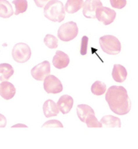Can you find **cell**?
Wrapping results in <instances>:
<instances>
[{"instance_id": "obj_18", "label": "cell", "mask_w": 138, "mask_h": 149, "mask_svg": "<svg viewBox=\"0 0 138 149\" xmlns=\"http://www.w3.org/2000/svg\"><path fill=\"white\" fill-rule=\"evenodd\" d=\"M83 6V0H67L66 5L64 6L65 11L69 14H74L78 12Z\"/></svg>"}, {"instance_id": "obj_14", "label": "cell", "mask_w": 138, "mask_h": 149, "mask_svg": "<svg viewBox=\"0 0 138 149\" xmlns=\"http://www.w3.org/2000/svg\"><path fill=\"white\" fill-rule=\"evenodd\" d=\"M113 79L117 82H123L127 78V70L123 66L120 64H114L113 72H112Z\"/></svg>"}, {"instance_id": "obj_11", "label": "cell", "mask_w": 138, "mask_h": 149, "mask_svg": "<svg viewBox=\"0 0 138 149\" xmlns=\"http://www.w3.org/2000/svg\"><path fill=\"white\" fill-rule=\"evenodd\" d=\"M52 63H53V66L56 69H59V70L64 69L69 65L70 58L66 53H64L63 51L58 50V51H56V53L53 57Z\"/></svg>"}, {"instance_id": "obj_29", "label": "cell", "mask_w": 138, "mask_h": 149, "mask_svg": "<svg viewBox=\"0 0 138 149\" xmlns=\"http://www.w3.org/2000/svg\"><path fill=\"white\" fill-rule=\"evenodd\" d=\"M17 127H24V128H28V126L26 125H22V124H17V125H13L12 128H17Z\"/></svg>"}, {"instance_id": "obj_2", "label": "cell", "mask_w": 138, "mask_h": 149, "mask_svg": "<svg viewBox=\"0 0 138 149\" xmlns=\"http://www.w3.org/2000/svg\"><path fill=\"white\" fill-rule=\"evenodd\" d=\"M43 14L52 22H62L65 18L64 5L59 0H50L45 5Z\"/></svg>"}, {"instance_id": "obj_19", "label": "cell", "mask_w": 138, "mask_h": 149, "mask_svg": "<svg viewBox=\"0 0 138 149\" xmlns=\"http://www.w3.org/2000/svg\"><path fill=\"white\" fill-rule=\"evenodd\" d=\"M14 74V69L8 63L0 64V81H8Z\"/></svg>"}, {"instance_id": "obj_4", "label": "cell", "mask_w": 138, "mask_h": 149, "mask_svg": "<svg viewBox=\"0 0 138 149\" xmlns=\"http://www.w3.org/2000/svg\"><path fill=\"white\" fill-rule=\"evenodd\" d=\"M78 26L75 22L70 21L62 24L58 30V37L61 40L68 42L77 37L78 35Z\"/></svg>"}, {"instance_id": "obj_8", "label": "cell", "mask_w": 138, "mask_h": 149, "mask_svg": "<svg viewBox=\"0 0 138 149\" xmlns=\"http://www.w3.org/2000/svg\"><path fill=\"white\" fill-rule=\"evenodd\" d=\"M50 73V63L45 61L38 64L31 70V75L37 81H44V79Z\"/></svg>"}, {"instance_id": "obj_26", "label": "cell", "mask_w": 138, "mask_h": 149, "mask_svg": "<svg viewBox=\"0 0 138 149\" xmlns=\"http://www.w3.org/2000/svg\"><path fill=\"white\" fill-rule=\"evenodd\" d=\"M110 3L113 8L122 9L126 6V0H110Z\"/></svg>"}, {"instance_id": "obj_7", "label": "cell", "mask_w": 138, "mask_h": 149, "mask_svg": "<svg viewBox=\"0 0 138 149\" xmlns=\"http://www.w3.org/2000/svg\"><path fill=\"white\" fill-rule=\"evenodd\" d=\"M95 17L103 25L107 26L114 21L116 17V13L114 9H111L110 8L101 6L96 10Z\"/></svg>"}, {"instance_id": "obj_6", "label": "cell", "mask_w": 138, "mask_h": 149, "mask_svg": "<svg viewBox=\"0 0 138 149\" xmlns=\"http://www.w3.org/2000/svg\"><path fill=\"white\" fill-rule=\"evenodd\" d=\"M43 88L47 93L57 94L62 92L63 86L61 81L54 75H48L44 79Z\"/></svg>"}, {"instance_id": "obj_5", "label": "cell", "mask_w": 138, "mask_h": 149, "mask_svg": "<svg viewBox=\"0 0 138 149\" xmlns=\"http://www.w3.org/2000/svg\"><path fill=\"white\" fill-rule=\"evenodd\" d=\"M12 57L18 63L27 62L31 57V49L26 43H17L12 49Z\"/></svg>"}, {"instance_id": "obj_12", "label": "cell", "mask_w": 138, "mask_h": 149, "mask_svg": "<svg viewBox=\"0 0 138 149\" xmlns=\"http://www.w3.org/2000/svg\"><path fill=\"white\" fill-rule=\"evenodd\" d=\"M73 103H74L73 98L70 95L65 94L59 99L57 104L60 112H61L63 114H66L70 112V110L73 107Z\"/></svg>"}, {"instance_id": "obj_22", "label": "cell", "mask_w": 138, "mask_h": 149, "mask_svg": "<svg viewBox=\"0 0 138 149\" xmlns=\"http://www.w3.org/2000/svg\"><path fill=\"white\" fill-rule=\"evenodd\" d=\"M44 43L49 49H56L59 45L58 38L51 34H47L44 38Z\"/></svg>"}, {"instance_id": "obj_17", "label": "cell", "mask_w": 138, "mask_h": 149, "mask_svg": "<svg viewBox=\"0 0 138 149\" xmlns=\"http://www.w3.org/2000/svg\"><path fill=\"white\" fill-rule=\"evenodd\" d=\"M14 15V10L8 0H0V17L8 18Z\"/></svg>"}, {"instance_id": "obj_13", "label": "cell", "mask_w": 138, "mask_h": 149, "mask_svg": "<svg viewBox=\"0 0 138 149\" xmlns=\"http://www.w3.org/2000/svg\"><path fill=\"white\" fill-rule=\"evenodd\" d=\"M59 110L58 104L53 100H47L43 104V113L45 117L49 118L53 117V116H57L59 114Z\"/></svg>"}, {"instance_id": "obj_1", "label": "cell", "mask_w": 138, "mask_h": 149, "mask_svg": "<svg viewBox=\"0 0 138 149\" xmlns=\"http://www.w3.org/2000/svg\"><path fill=\"white\" fill-rule=\"evenodd\" d=\"M105 100L112 112L118 115L127 114L132 106L127 91L123 86H111L105 95Z\"/></svg>"}, {"instance_id": "obj_15", "label": "cell", "mask_w": 138, "mask_h": 149, "mask_svg": "<svg viewBox=\"0 0 138 149\" xmlns=\"http://www.w3.org/2000/svg\"><path fill=\"white\" fill-rule=\"evenodd\" d=\"M101 125L103 127H107V128H120L121 127V120L115 117L113 115H105L103 117H102L101 121Z\"/></svg>"}, {"instance_id": "obj_23", "label": "cell", "mask_w": 138, "mask_h": 149, "mask_svg": "<svg viewBox=\"0 0 138 149\" xmlns=\"http://www.w3.org/2000/svg\"><path fill=\"white\" fill-rule=\"evenodd\" d=\"M85 124H86L87 127H89V128H101V127H102L101 123L97 120L95 114L89 116V117L86 119V121H85Z\"/></svg>"}, {"instance_id": "obj_9", "label": "cell", "mask_w": 138, "mask_h": 149, "mask_svg": "<svg viewBox=\"0 0 138 149\" xmlns=\"http://www.w3.org/2000/svg\"><path fill=\"white\" fill-rule=\"evenodd\" d=\"M102 6L101 0H86L82 6V14L87 18H95L96 10Z\"/></svg>"}, {"instance_id": "obj_24", "label": "cell", "mask_w": 138, "mask_h": 149, "mask_svg": "<svg viewBox=\"0 0 138 149\" xmlns=\"http://www.w3.org/2000/svg\"><path fill=\"white\" fill-rule=\"evenodd\" d=\"M88 47H89V38L87 36H83L81 40V55L84 56L88 52Z\"/></svg>"}, {"instance_id": "obj_10", "label": "cell", "mask_w": 138, "mask_h": 149, "mask_svg": "<svg viewBox=\"0 0 138 149\" xmlns=\"http://www.w3.org/2000/svg\"><path fill=\"white\" fill-rule=\"evenodd\" d=\"M16 94V88L8 81H4L0 83V96L5 100H10Z\"/></svg>"}, {"instance_id": "obj_25", "label": "cell", "mask_w": 138, "mask_h": 149, "mask_svg": "<svg viewBox=\"0 0 138 149\" xmlns=\"http://www.w3.org/2000/svg\"><path fill=\"white\" fill-rule=\"evenodd\" d=\"M43 128H62L63 125L60 121L58 120H49L48 122L44 123V125H42Z\"/></svg>"}, {"instance_id": "obj_20", "label": "cell", "mask_w": 138, "mask_h": 149, "mask_svg": "<svg viewBox=\"0 0 138 149\" xmlns=\"http://www.w3.org/2000/svg\"><path fill=\"white\" fill-rule=\"evenodd\" d=\"M91 93L96 96L102 95V94H104L105 92H106V84L102 81H97L91 85Z\"/></svg>"}, {"instance_id": "obj_3", "label": "cell", "mask_w": 138, "mask_h": 149, "mask_svg": "<svg viewBox=\"0 0 138 149\" xmlns=\"http://www.w3.org/2000/svg\"><path fill=\"white\" fill-rule=\"evenodd\" d=\"M100 47L103 52L109 55H117L121 51V43L119 40L113 35H105L100 38Z\"/></svg>"}, {"instance_id": "obj_27", "label": "cell", "mask_w": 138, "mask_h": 149, "mask_svg": "<svg viewBox=\"0 0 138 149\" xmlns=\"http://www.w3.org/2000/svg\"><path fill=\"white\" fill-rule=\"evenodd\" d=\"M50 0H34V2L38 8H44L45 5Z\"/></svg>"}, {"instance_id": "obj_21", "label": "cell", "mask_w": 138, "mask_h": 149, "mask_svg": "<svg viewBox=\"0 0 138 149\" xmlns=\"http://www.w3.org/2000/svg\"><path fill=\"white\" fill-rule=\"evenodd\" d=\"M12 3L15 6V15L22 14L28 9L27 0H13Z\"/></svg>"}, {"instance_id": "obj_28", "label": "cell", "mask_w": 138, "mask_h": 149, "mask_svg": "<svg viewBox=\"0 0 138 149\" xmlns=\"http://www.w3.org/2000/svg\"><path fill=\"white\" fill-rule=\"evenodd\" d=\"M6 125V118L3 114L0 113V128H4Z\"/></svg>"}, {"instance_id": "obj_16", "label": "cell", "mask_w": 138, "mask_h": 149, "mask_svg": "<svg viewBox=\"0 0 138 149\" xmlns=\"http://www.w3.org/2000/svg\"><path fill=\"white\" fill-rule=\"evenodd\" d=\"M95 114L93 109L87 104H79L77 106V115L82 123H85L89 116Z\"/></svg>"}]
</instances>
